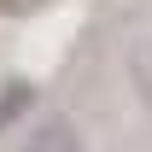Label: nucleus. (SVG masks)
Instances as JSON below:
<instances>
[{
    "instance_id": "7ed1b4c3",
    "label": "nucleus",
    "mask_w": 152,
    "mask_h": 152,
    "mask_svg": "<svg viewBox=\"0 0 152 152\" xmlns=\"http://www.w3.org/2000/svg\"><path fill=\"white\" fill-rule=\"evenodd\" d=\"M129 76H134V88L152 99V41H134V53H129Z\"/></svg>"
},
{
    "instance_id": "20e7f679",
    "label": "nucleus",
    "mask_w": 152,
    "mask_h": 152,
    "mask_svg": "<svg viewBox=\"0 0 152 152\" xmlns=\"http://www.w3.org/2000/svg\"><path fill=\"white\" fill-rule=\"evenodd\" d=\"M35 6H47V0H0V18H23V12H35Z\"/></svg>"
},
{
    "instance_id": "f03ea898",
    "label": "nucleus",
    "mask_w": 152,
    "mask_h": 152,
    "mask_svg": "<svg viewBox=\"0 0 152 152\" xmlns=\"http://www.w3.org/2000/svg\"><path fill=\"white\" fill-rule=\"evenodd\" d=\"M29 99H35V88H29V82H6V88H0V129H6V123H18Z\"/></svg>"
},
{
    "instance_id": "f257e3e1",
    "label": "nucleus",
    "mask_w": 152,
    "mask_h": 152,
    "mask_svg": "<svg viewBox=\"0 0 152 152\" xmlns=\"http://www.w3.org/2000/svg\"><path fill=\"white\" fill-rule=\"evenodd\" d=\"M18 152H88V140H82V129H76L70 117H41L35 129L23 134Z\"/></svg>"
}]
</instances>
